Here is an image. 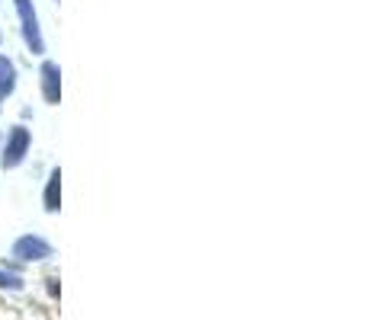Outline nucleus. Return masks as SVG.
Instances as JSON below:
<instances>
[{"instance_id": "nucleus-1", "label": "nucleus", "mask_w": 366, "mask_h": 320, "mask_svg": "<svg viewBox=\"0 0 366 320\" xmlns=\"http://www.w3.org/2000/svg\"><path fill=\"white\" fill-rule=\"evenodd\" d=\"M13 10L19 16V32H23V42L32 55H45V36L42 26H39V13L32 0H13Z\"/></svg>"}, {"instance_id": "nucleus-2", "label": "nucleus", "mask_w": 366, "mask_h": 320, "mask_svg": "<svg viewBox=\"0 0 366 320\" xmlns=\"http://www.w3.org/2000/svg\"><path fill=\"white\" fill-rule=\"evenodd\" d=\"M32 148V132L26 125H13L10 132H6V141L4 148H0V167L4 170H16L23 167L26 154H29Z\"/></svg>"}, {"instance_id": "nucleus-3", "label": "nucleus", "mask_w": 366, "mask_h": 320, "mask_svg": "<svg viewBox=\"0 0 366 320\" xmlns=\"http://www.w3.org/2000/svg\"><path fill=\"white\" fill-rule=\"evenodd\" d=\"M10 253L16 263H42V259L55 257V247L45 237H39V234H23V237L13 240Z\"/></svg>"}, {"instance_id": "nucleus-4", "label": "nucleus", "mask_w": 366, "mask_h": 320, "mask_svg": "<svg viewBox=\"0 0 366 320\" xmlns=\"http://www.w3.org/2000/svg\"><path fill=\"white\" fill-rule=\"evenodd\" d=\"M39 90H42V100L49 106L61 103V68L55 61H42V68H39Z\"/></svg>"}, {"instance_id": "nucleus-5", "label": "nucleus", "mask_w": 366, "mask_h": 320, "mask_svg": "<svg viewBox=\"0 0 366 320\" xmlns=\"http://www.w3.org/2000/svg\"><path fill=\"white\" fill-rule=\"evenodd\" d=\"M42 208L49 215L61 212V167H55L45 180V192H42Z\"/></svg>"}, {"instance_id": "nucleus-6", "label": "nucleus", "mask_w": 366, "mask_h": 320, "mask_svg": "<svg viewBox=\"0 0 366 320\" xmlns=\"http://www.w3.org/2000/svg\"><path fill=\"white\" fill-rule=\"evenodd\" d=\"M13 90H16V64L0 51V100L13 96Z\"/></svg>"}, {"instance_id": "nucleus-7", "label": "nucleus", "mask_w": 366, "mask_h": 320, "mask_svg": "<svg viewBox=\"0 0 366 320\" xmlns=\"http://www.w3.org/2000/svg\"><path fill=\"white\" fill-rule=\"evenodd\" d=\"M23 285H26V279L19 276L16 269H10V266H0V289H6V291H23Z\"/></svg>"}]
</instances>
